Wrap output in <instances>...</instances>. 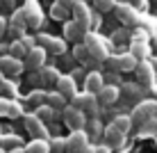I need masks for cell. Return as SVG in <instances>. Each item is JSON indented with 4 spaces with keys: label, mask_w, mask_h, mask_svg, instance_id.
I'll return each mask as SVG.
<instances>
[{
    "label": "cell",
    "mask_w": 157,
    "mask_h": 153,
    "mask_svg": "<svg viewBox=\"0 0 157 153\" xmlns=\"http://www.w3.org/2000/svg\"><path fill=\"white\" fill-rule=\"evenodd\" d=\"M84 43H86V48H89V53H91V57H94V59L105 62V59L109 57V43L102 39V37L89 32V34H86V39H84Z\"/></svg>",
    "instance_id": "cell-1"
},
{
    "label": "cell",
    "mask_w": 157,
    "mask_h": 153,
    "mask_svg": "<svg viewBox=\"0 0 157 153\" xmlns=\"http://www.w3.org/2000/svg\"><path fill=\"white\" fill-rule=\"evenodd\" d=\"M155 114H157V101H141V103H137V105H134L130 119H132V123L144 126L146 121L155 119Z\"/></svg>",
    "instance_id": "cell-2"
},
{
    "label": "cell",
    "mask_w": 157,
    "mask_h": 153,
    "mask_svg": "<svg viewBox=\"0 0 157 153\" xmlns=\"http://www.w3.org/2000/svg\"><path fill=\"white\" fill-rule=\"evenodd\" d=\"M73 107L80 110V112H84V117L89 114L91 119H96V114H98V98H96V94L82 91V94H78L73 98Z\"/></svg>",
    "instance_id": "cell-3"
},
{
    "label": "cell",
    "mask_w": 157,
    "mask_h": 153,
    "mask_svg": "<svg viewBox=\"0 0 157 153\" xmlns=\"http://www.w3.org/2000/svg\"><path fill=\"white\" fill-rule=\"evenodd\" d=\"M21 9H23L25 21H28L30 28H39L43 23V12H41V5L36 2V0H25V5Z\"/></svg>",
    "instance_id": "cell-4"
},
{
    "label": "cell",
    "mask_w": 157,
    "mask_h": 153,
    "mask_svg": "<svg viewBox=\"0 0 157 153\" xmlns=\"http://www.w3.org/2000/svg\"><path fill=\"white\" fill-rule=\"evenodd\" d=\"M64 123L68 126L71 130H84V126H86V117H84V112H80V110H75L73 105H66L64 107Z\"/></svg>",
    "instance_id": "cell-5"
},
{
    "label": "cell",
    "mask_w": 157,
    "mask_h": 153,
    "mask_svg": "<svg viewBox=\"0 0 157 153\" xmlns=\"http://www.w3.org/2000/svg\"><path fill=\"white\" fill-rule=\"evenodd\" d=\"M89 146V135L84 130H71V135L66 137V151L68 153H82Z\"/></svg>",
    "instance_id": "cell-6"
},
{
    "label": "cell",
    "mask_w": 157,
    "mask_h": 153,
    "mask_svg": "<svg viewBox=\"0 0 157 153\" xmlns=\"http://www.w3.org/2000/svg\"><path fill=\"white\" fill-rule=\"evenodd\" d=\"M23 69H25L23 59H16L12 55H2V57H0V71H2V75L14 78V75L23 73Z\"/></svg>",
    "instance_id": "cell-7"
},
{
    "label": "cell",
    "mask_w": 157,
    "mask_h": 153,
    "mask_svg": "<svg viewBox=\"0 0 157 153\" xmlns=\"http://www.w3.org/2000/svg\"><path fill=\"white\" fill-rule=\"evenodd\" d=\"M116 18L121 21V23H125V25H137L139 21H141V16H139V12L132 5L121 2V5H116Z\"/></svg>",
    "instance_id": "cell-8"
},
{
    "label": "cell",
    "mask_w": 157,
    "mask_h": 153,
    "mask_svg": "<svg viewBox=\"0 0 157 153\" xmlns=\"http://www.w3.org/2000/svg\"><path fill=\"white\" fill-rule=\"evenodd\" d=\"M71 12H73V21H75V23H80V25H84V28L91 30V18H94V12L89 9V5L82 2V0H78V5H75Z\"/></svg>",
    "instance_id": "cell-9"
},
{
    "label": "cell",
    "mask_w": 157,
    "mask_h": 153,
    "mask_svg": "<svg viewBox=\"0 0 157 153\" xmlns=\"http://www.w3.org/2000/svg\"><path fill=\"white\" fill-rule=\"evenodd\" d=\"M25 128H28V133L34 139H48L46 126H43V121L36 117V114H28V117H25Z\"/></svg>",
    "instance_id": "cell-10"
},
{
    "label": "cell",
    "mask_w": 157,
    "mask_h": 153,
    "mask_svg": "<svg viewBox=\"0 0 157 153\" xmlns=\"http://www.w3.org/2000/svg\"><path fill=\"white\" fill-rule=\"evenodd\" d=\"M23 64H25V69H32V71H41V69H43V64H46V50L36 46L34 50H30L28 55H25Z\"/></svg>",
    "instance_id": "cell-11"
},
{
    "label": "cell",
    "mask_w": 157,
    "mask_h": 153,
    "mask_svg": "<svg viewBox=\"0 0 157 153\" xmlns=\"http://www.w3.org/2000/svg\"><path fill=\"white\" fill-rule=\"evenodd\" d=\"M137 78H139V83L141 85H146V87H150L155 83V73L157 71L153 69V62H148V59H144V62H139L137 64Z\"/></svg>",
    "instance_id": "cell-12"
},
{
    "label": "cell",
    "mask_w": 157,
    "mask_h": 153,
    "mask_svg": "<svg viewBox=\"0 0 157 153\" xmlns=\"http://www.w3.org/2000/svg\"><path fill=\"white\" fill-rule=\"evenodd\" d=\"M55 87H57V91H59L64 98H71V101H73V98L78 96V89H75L78 85H75V78H73V75H62V78L57 80Z\"/></svg>",
    "instance_id": "cell-13"
},
{
    "label": "cell",
    "mask_w": 157,
    "mask_h": 153,
    "mask_svg": "<svg viewBox=\"0 0 157 153\" xmlns=\"http://www.w3.org/2000/svg\"><path fill=\"white\" fill-rule=\"evenodd\" d=\"M89 32H91L89 28H84V25L75 23V21H71V23L64 25V37H66V39H73V41H84Z\"/></svg>",
    "instance_id": "cell-14"
},
{
    "label": "cell",
    "mask_w": 157,
    "mask_h": 153,
    "mask_svg": "<svg viewBox=\"0 0 157 153\" xmlns=\"http://www.w3.org/2000/svg\"><path fill=\"white\" fill-rule=\"evenodd\" d=\"M102 87H105V78H102V73L91 71V73L84 75V91H89V94H98Z\"/></svg>",
    "instance_id": "cell-15"
},
{
    "label": "cell",
    "mask_w": 157,
    "mask_h": 153,
    "mask_svg": "<svg viewBox=\"0 0 157 153\" xmlns=\"http://www.w3.org/2000/svg\"><path fill=\"white\" fill-rule=\"evenodd\" d=\"M102 137H105V146H107V149H118V146H123V142H125V135L118 133V130L112 128V126L105 128Z\"/></svg>",
    "instance_id": "cell-16"
},
{
    "label": "cell",
    "mask_w": 157,
    "mask_h": 153,
    "mask_svg": "<svg viewBox=\"0 0 157 153\" xmlns=\"http://www.w3.org/2000/svg\"><path fill=\"white\" fill-rule=\"evenodd\" d=\"M118 96H121V91H118V87H112V85H105L102 89L96 94V98H98V103H102V105H112V103L118 101Z\"/></svg>",
    "instance_id": "cell-17"
},
{
    "label": "cell",
    "mask_w": 157,
    "mask_h": 153,
    "mask_svg": "<svg viewBox=\"0 0 157 153\" xmlns=\"http://www.w3.org/2000/svg\"><path fill=\"white\" fill-rule=\"evenodd\" d=\"M21 105L16 101H12V98L7 96H0V114H5V117H21Z\"/></svg>",
    "instance_id": "cell-18"
},
{
    "label": "cell",
    "mask_w": 157,
    "mask_h": 153,
    "mask_svg": "<svg viewBox=\"0 0 157 153\" xmlns=\"http://www.w3.org/2000/svg\"><path fill=\"white\" fill-rule=\"evenodd\" d=\"M121 87H123V98H130V101L141 103L144 87H139V85H134V83H128V85H121Z\"/></svg>",
    "instance_id": "cell-19"
},
{
    "label": "cell",
    "mask_w": 157,
    "mask_h": 153,
    "mask_svg": "<svg viewBox=\"0 0 157 153\" xmlns=\"http://www.w3.org/2000/svg\"><path fill=\"white\" fill-rule=\"evenodd\" d=\"M112 128H116L118 133L128 135L130 128H132V119H130V114H116L114 121H112Z\"/></svg>",
    "instance_id": "cell-20"
},
{
    "label": "cell",
    "mask_w": 157,
    "mask_h": 153,
    "mask_svg": "<svg viewBox=\"0 0 157 153\" xmlns=\"http://www.w3.org/2000/svg\"><path fill=\"white\" fill-rule=\"evenodd\" d=\"M139 64V59L132 53H121L118 55V71H134Z\"/></svg>",
    "instance_id": "cell-21"
},
{
    "label": "cell",
    "mask_w": 157,
    "mask_h": 153,
    "mask_svg": "<svg viewBox=\"0 0 157 153\" xmlns=\"http://www.w3.org/2000/svg\"><path fill=\"white\" fill-rule=\"evenodd\" d=\"M39 75H41V85H57V80L62 78L55 66H43L39 71Z\"/></svg>",
    "instance_id": "cell-22"
},
{
    "label": "cell",
    "mask_w": 157,
    "mask_h": 153,
    "mask_svg": "<svg viewBox=\"0 0 157 153\" xmlns=\"http://www.w3.org/2000/svg\"><path fill=\"white\" fill-rule=\"evenodd\" d=\"M25 153H50V142L48 139H32L25 146Z\"/></svg>",
    "instance_id": "cell-23"
},
{
    "label": "cell",
    "mask_w": 157,
    "mask_h": 153,
    "mask_svg": "<svg viewBox=\"0 0 157 153\" xmlns=\"http://www.w3.org/2000/svg\"><path fill=\"white\" fill-rule=\"evenodd\" d=\"M84 133L89 135V139H96L98 135L105 133V128H102V123L98 121V119H89V121H86V126H84Z\"/></svg>",
    "instance_id": "cell-24"
},
{
    "label": "cell",
    "mask_w": 157,
    "mask_h": 153,
    "mask_svg": "<svg viewBox=\"0 0 157 153\" xmlns=\"http://www.w3.org/2000/svg\"><path fill=\"white\" fill-rule=\"evenodd\" d=\"M12 28H14V32H23L25 28H28V21H25L23 9H14V16H12Z\"/></svg>",
    "instance_id": "cell-25"
},
{
    "label": "cell",
    "mask_w": 157,
    "mask_h": 153,
    "mask_svg": "<svg viewBox=\"0 0 157 153\" xmlns=\"http://www.w3.org/2000/svg\"><path fill=\"white\" fill-rule=\"evenodd\" d=\"M46 105H50L52 110H59V107H66V98H64L59 91H50L46 98Z\"/></svg>",
    "instance_id": "cell-26"
},
{
    "label": "cell",
    "mask_w": 157,
    "mask_h": 153,
    "mask_svg": "<svg viewBox=\"0 0 157 153\" xmlns=\"http://www.w3.org/2000/svg\"><path fill=\"white\" fill-rule=\"evenodd\" d=\"M73 57L78 59V62H89L91 59V53H89V48H86V43H78V46L73 48Z\"/></svg>",
    "instance_id": "cell-27"
},
{
    "label": "cell",
    "mask_w": 157,
    "mask_h": 153,
    "mask_svg": "<svg viewBox=\"0 0 157 153\" xmlns=\"http://www.w3.org/2000/svg\"><path fill=\"white\" fill-rule=\"evenodd\" d=\"M139 135H141V137H153V135H157V117L150 119V121H146L144 126H139Z\"/></svg>",
    "instance_id": "cell-28"
},
{
    "label": "cell",
    "mask_w": 157,
    "mask_h": 153,
    "mask_svg": "<svg viewBox=\"0 0 157 153\" xmlns=\"http://www.w3.org/2000/svg\"><path fill=\"white\" fill-rule=\"evenodd\" d=\"M46 50H52L55 55H64V50H66V43H64V39H55V37H50V41H48Z\"/></svg>",
    "instance_id": "cell-29"
},
{
    "label": "cell",
    "mask_w": 157,
    "mask_h": 153,
    "mask_svg": "<svg viewBox=\"0 0 157 153\" xmlns=\"http://www.w3.org/2000/svg\"><path fill=\"white\" fill-rule=\"evenodd\" d=\"M132 55L144 62V57L148 55V43L146 41H132Z\"/></svg>",
    "instance_id": "cell-30"
},
{
    "label": "cell",
    "mask_w": 157,
    "mask_h": 153,
    "mask_svg": "<svg viewBox=\"0 0 157 153\" xmlns=\"http://www.w3.org/2000/svg\"><path fill=\"white\" fill-rule=\"evenodd\" d=\"M9 55L16 57V59H21V57H25V55H28V50H25V46L21 43V39L9 43Z\"/></svg>",
    "instance_id": "cell-31"
},
{
    "label": "cell",
    "mask_w": 157,
    "mask_h": 153,
    "mask_svg": "<svg viewBox=\"0 0 157 153\" xmlns=\"http://www.w3.org/2000/svg\"><path fill=\"white\" fill-rule=\"evenodd\" d=\"M46 98H48V94H46V91H43V89H36V91H32V94L28 96V101L32 103V105H46Z\"/></svg>",
    "instance_id": "cell-32"
},
{
    "label": "cell",
    "mask_w": 157,
    "mask_h": 153,
    "mask_svg": "<svg viewBox=\"0 0 157 153\" xmlns=\"http://www.w3.org/2000/svg\"><path fill=\"white\" fill-rule=\"evenodd\" d=\"M36 117L41 119V121H50V119H55V110H52L50 105H41V107H36Z\"/></svg>",
    "instance_id": "cell-33"
},
{
    "label": "cell",
    "mask_w": 157,
    "mask_h": 153,
    "mask_svg": "<svg viewBox=\"0 0 157 153\" xmlns=\"http://www.w3.org/2000/svg\"><path fill=\"white\" fill-rule=\"evenodd\" d=\"M48 142H50V153H64L66 151V139L64 137H52Z\"/></svg>",
    "instance_id": "cell-34"
},
{
    "label": "cell",
    "mask_w": 157,
    "mask_h": 153,
    "mask_svg": "<svg viewBox=\"0 0 157 153\" xmlns=\"http://www.w3.org/2000/svg\"><path fill=\"white\" fill-rule=\"evenodd\" d=\"M50 16H52V18H55V21H66V16H68V9H64L62 7V5H52V7H50Z\"/></svg>",
    "instance_id": "cell-35"
},
{
    "label": "cell",
    "mask_w": 157,
    "mask_h": 153,
    "mask_svg": "<svg viewBox=\"0 0 157 153\" xmlns=\"http://www.w3.org/2000/svg\"><path fill=\"white\" fill-rule=\"evenodd\" d=\"M96 9L98 12H109V9H116V0H94Z\"/></svg>",
    "instance_id": "cell-36"
},
{
    "label": "cell",
    "mask_w": 157,
    "mask_h": 153,
    "mask_svg": "<svg viewBox=\"0 0 157 153\" xmlns=\"http://www.w3.org/2000/svg\"><path fill=\"white\" fill-rule=\"evenodd\" d=\"M105 62H107V66H109V69L118 71V55H109V57L105 59Z\"/></svg>",
    "instance_id": "cell-37"
},
{
    "label": "cell",
    "mask_w": 157,
    "mask_h": 153,
    "mask_svg": "<svg viewBox=\"0 0 157 153\" xmlns=\"http://www.w3.org/2000/svg\"><path fill=\"white\" fill-rule=\"evenodd\" d=\"M0 87H2V91L7 96H12V94H16V87L12 85V83H0Z\"/></svg>",
    "instance_id": "cell-38"
},
{
    "label": "cell",
    "mask_w": 157,
    "mask_h": 153,
    "mask_svg": "<svg viewBox=\"0 0 157 153\" xmlns=\"http://www.w3.org/2000/svg\"><path fill=\"white\" fill-rule=\"evenodd\" d=\"M57 5H62L64 9H68V12H71L75 5H78V0H57Z\"/></svg>",
    "instance_id": "cell-39"
},
{
    "label": "cell",
    "mask_w": 157,
    "mask_h": 153,
    "mask_svg": "<svg viewBox=\"0 0 157 153\" xmlns=\"http://www.w3.org/2000/svg\"><path fill=\"white\" fill-rule=\"evenodd\" d=\"M128 5H132L137 12H141V9H146V0H128Z\"/></svg>",
    "instance_id": "cell-40"
},
{
    "label": "cell",
    "mask_w": 157,
    "mask_h": 153,
    "mask_svg": "<svg viewBox=\"0 0 157 153\" xmlns=\"http://www.w3.org/2000/svg\"><path fill=\"white\" fill-rule=\"evenodd\" d=\"M0 7H5V9H14V7H16V0H0Z\"/></svg>",
    "instance_id": "cell-41"
},
{
    "label": "cell",
    "mask_w": 157,
    "mask_h": 153,
    "mask_svg": "<svg viewBox=\"0 0 157 153\" xmlns=\"http://www.w3.org/2000/svg\"><path fill=\"white\" fill-rule=\"evenodd\" d=\"M5 32H7V21H5L2 16H0V37H2Z\"/></svg>",
    "instance_id": "cell-42"
},
{
    "label": "cell",
    "mask_w": 157,
    "mask_h": 153,
    "mask_svg": "<svg viewBox=\"0 0 157 153\" xmlns=\"http://www.w3.org/2000/svg\"><path fill=\"white\" fill-rule=\"evenodd\" d=\"M96 153H109V149L105 144H100V146H96Z\"/></svg>",
    "instance_id": "cell-43"
},
{
    "label": "cell",
    "mask_w": 157,
    "mask_h": 153,
    "mask_svg": "<svg viewBox=\"0 0 157 153\" xmlns=\"http://www.w3.org/2000/svg\"><path fill=\"white\" fill-rule=\"evenodd\" d=\"M9 153H25V149H21V146H14V149L9 151Z\"/></svg>",
    "instance_id": "cell-44"
},
{
    "label": "cell",
    "mask_w": 157,
    "mask_h": 153,
    "mask_svg": "<svg viewBox=\"0 0 157 153\" xmlns=\"http://www.w3.org/2000/svg\"><path fill=\"white\" fill-rule=\"evenodd\" d=\"M82 153H96V146H86V149H84Z\"/></svg>",
    "instance_id": "cell-45"
},
{
    "label": "cell",
    "mask_w": 157,
    "mask_h": 153,
    "mask_svg": "<svg viewBox=\"0 0 157 153\" xmlns=\"http://www.w3.org/2000/svg\"><path fill=\"white\" fill-rule=\"evenodd\" d=\"M0 83H2V71H0Z\"/></svg>",
    "instance_id": "cell-46"
},
{
    "label": "cell",
    "mask_w": 157,
    "mask_h": 153,
    "mask_svg": "<svg viewBox=\"0 0 157 153\" xmlns=\"http://www.w3.org/2000/svg\"><path fill=\"white\" fill-rule=\"evenodd\" d=\"M0 153H5V151H2V149H0Z\"/></svg>",
    "instance_id": "cell-47"
},
{
    "label": "cell",
    "mask_w": 157,
    "mask_h": 153,
    "mask_svg": "<svg viewBox=\"0 0 157 153\" xmlns=\"http://www.w3.org/2000/svg\"><path fill=\"white\" fill-rule=\"evenodd\" d=\"M82 2H84V0H82Z\"/></svg>",
    "instance_id": "cell-48"
}]
</instances>
